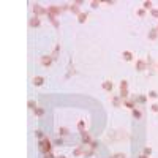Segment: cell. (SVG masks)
Returning a JSON list of instances; mask_svg holds the SVG:
<instances>
[{
	"label": "cell",
	"instance_id": "1",
	"mask_svg": "<svg viewBox=\"0 0 158 158\" xmlns=\"http://www.w3.org/2000/svg\"><path fill=\"white\" fill-rule=\"evenodd\" d=\"M38 147H40V150H41V153H51L52 152V147H54V142L51 141V139L46 136L44 139H41V141H38Z\"/></svg>",
	"mask_w": 158,
	"mask_h": 158
},
{
	"label": "cell",
	"instance_id": "2",
	"mask_svg": "<svg viewBox=\"0 0 158 158\" xmlns=\"http://www.w3.org/2000/svg\"><path fill=\"white\" fill-rule=\"evenodd\" d=\"M119 96L122 100H127L130 93H128V81L127 79H122L120 81V84H119Z\"/></svg>",
	"mask_w": 158,
	"mask_h": 158
},
{
	"label": "cell",
	"instance_id": "3",
	"mask_svg": "<svg viewBox=\"0 0 158 158\" xmlns=\"http://www.w3.org/2000/svg\"><path fill=\"white\" fill-rule=\"evenodd\" d=\"M33 13L36 17H41V16H48V8L41 7L40 3H35L33 5Z\"/></svg>",
	"mask_w": 158,
	"mask_h": 158
},
{
	"label": "cell",
	"instance_id": "4",
	"mask_svg": "<svg viewBox=\"0 0 158 158\" xmlns=\"http://www.w3.org/2000/svg\"><path fill=\"white\" fill-rule=\"evenodd\" d=\"M134 70L139 73H144L147 70V60H144V59H138L136 62H134Z\"/></svg>",
	"mask_w": 158,
	"mask_h": 158
},
{
	"label": "cell",
	"instance_id": "5",
	"mask_svg": "<svg viewBox=\"0 0 158 158\" xmlns=\"http://www.w3.org/2000/svg\"><path fill=\"white\" fill-rule=\"evenodd\" d=\"M60 13H62V7H59V5H49L48 7V14H52L55 17H59Z\"/></svg>",
	"mask_w": 158,
	"mask_h": 158
},
{
	"label": "cell",
	"instance_id": "6",
	"mask_svg": "<svg viewBox=\"0 0 158 158\" xmlns=\"http://www.w3.org/2000/svg\"><path fill=\"white\" fill-rule=\"evenodd\" d=\"M81 141H82L84 146H90V142L93 141V139H92V134L84 130V131H81Z\"/></svg>",
	"mask_w": 158,
	"mask_h": 158
},
{
	"label": "cell",
	"instance_id": "7",
	"mask_svg": "<svg viewBox=\"0 0 158 158\" xmlns=\"http://www.w3.org/2000/svg\"><path fill=\"white\" fill-rule=\"evenodd\" d=\"M52 62H54L52 55H43V57L40 59V63H41V67H44V68H49L51 65H52Z\"/></svg>",
	"mask_w": 158,
	"mask_h": 158
},
{
	"label": "cell",
	"instance_id": "8",
	"mask_svg": "<svg viewBox=\"0 0 158 158\" xmlns=\"http://www.w3.org/2000/svg\"><path fill=\"white\" fill-rule=\"evenodd\" d=\"M147 98H149V96L147 95H142V93H139V95H133L131 96V100L134 101V103H139V104H144V103H146V101H147Z\"/></svg>",
	"mask_w": 158,
	"mask_h": 158
},
{
	"label": "cell",
	"instance_id": "9",
	"mask_svg": "<svg viewBox=\"0 0 158 158\" xmlns=\"http://www.w3.org/2000/svg\"><path fill=\"white\" fill-rule=\"evenodd\" d=\"M147 40H149V41H157V40H158V30H157V27H153V29L149 30Z\"/></svg>",
	"mask_w": 158,
	"mask_h": 158
},
{
	"label": "cell",
	"instance_id": "10",
	"mask_svg": "<svg viewBox=\"0 0 158 158\" xmlns=\"http://www.w3.org/2000/svg\"><path fill=\"white\" fill-rule=\"evenodd\" d=\"M101 87H103V90L104 92H112L114 89V84H112V81H109V79H106V81H103V84H101Z\"/></svg>",
	"mask_w": 158,
	"mask_h": 158
},
{
	"label": "cell",
	"instance_id": "11",
	"mask_svg": "<svg viewBox=\"0 0 158 158\" xmlns=\"http://www.w3.org/2000/svg\"><path fill=\"white\" fill-rule=\"evenodd\" d=\"M111 101H112V106H114V108H122V104H123V100L120 98L119 95H114L112 98H111Z\"/></svg>",
	"mask_w": 158,
	"mask_h": 158
},
{
	"label": "cell",
	"instance_id": "12",
	"mask_svg": "<svg viewBox=\"0 0 158 158\" xmlns=\"http://www.w3.org/2000/svg\"><path fill=\"white\" fill-rule=\"evenodd\" d=\"M32 84H33L35 87H40L44 84V78L43 76H33L32 78Z\"/></svg>",
	"mask_w": 158,
	"mask_h": 158
},
{
	"label": "cell",
	"instance_id": "13",
	"mask_svg": "<svg viewBox=\"0 0 158 158\" xmlns=\"http://www.w3.org/2000/svg\"><path fill=\"white\" fill-rule=\"evenodd\" d=\"M70 11H71L73 13V14H76V16H79V14H81V7H79L78 5V3L76 2H74V3H71V5H70Z\"/></svg>",
	"mask_w": 158,
	"mask_h": 158
},
{
	"label": "cell",
	"instance_id": "14",
	"mask_svg": "<svg viewBox=\"0 0 158 158\" xmlns=\"http://www.w3.org/2000/svg\"><path fill=\"white\" fill-rule=\"evenodd\" d=\"M123 106L127 109H130V111H133L134 108H136V103L131 100V98H127V100H123Z\"/></svg>",
	"mask_w": 158,
	"mask_h": 158
},
{
	"label": "cell",
	"instance_id": "15",
	"mask_svg": "<svg viewBox=\"0 0 158 158\" xmlns=\"http://www.w3.org/2000/svg\"><path fill=\"white\" fill-rule=\"evenodd\" d=\"M122 57H123V60H125V62H133L134 55H133V52H131V51H123V52H122Z\"/></svg>",
	"mask_w": 158,
	"mask_h": 158
},
{
	"label": "cell",
	"instance_id": "16",
	"mask_svg": "<svg viewBox=\"0 0 158 158\" xmlns=\"http://www.w3.org/2000/svg\"><path fill=\"white\" fill-rule=\"evenodd\" d=\"M48 19H49V22L52 24L55 29H60V22H59V19L55 16H52V14H48Z\"/></svg>",
	"mask_w": 158,
	"mask_h": 158
},
{
	"label": "cell",
	"instance_id": "17",
	"mask_svg": "<svg viewBox=\"0 0 158 158\" xmlns=\"http://www.w3.org/2000/svg\"><path fill=\"white\" fill-rule=\"evenodd\" d=\"M131 115H133V119L141 120V119H142V111L139 109V108H134V109L131 111Z\"/></svg>",
	"mask_w": 158,
	"mask_h": 158
},
{
	"label": "cell",
	"instance_id": "18",
	"mask_svg": "<svg viewBox=\"0 0 158 158\" xmlns=\"http://www.w3.org/2000/svg\"><path fill=\"white\" fill-rule=\"evenodd\" d=\"M29 25H30V27H40V25H41V19H40V17H36V16H33V17L29 21Z\"/></svg>",
	"mask_w": 158,
	"mask_h": 158
},
{
	"label": "cell",
	"instance_id": "19",
	"mask_svg": "<svg viewBox=\"0 0 158 158\" xmlns=\"http://www.w3.org/2000/svg\"><path fill=\"white\" fill-rule=\"evenodd\" d=\"M87 17H89V13H84V11H82L81 13V14H79L78 16V22H79V24H86V21H87Z\"/></svg>",
	"mask_w": 158,
	"mask_h": 158
},
{
	"label": "cell",
	"instance_id": "20",
	"mask_svg": "<svg viewBox=\"0 0 158 158\" xmlns=\"http://www.w3.org/2000/svg\"><path fill=\"white\" fill-rule=\"evenodd\" d=\"M84 150H86L84 146H79V147H76V149L73 150V155H74V157H81V155H84Z\"/></svg>",
	"mask_w": 158,
	"mask_h": 158
},
{
	"label": "cell",
	"instance_id": "21",
	"mask_svg": "<svg viewBox=\"0 0 158 158\" xmlns=\"http://www.w3.org/2000/svg\"><path fill=\"white\" fill-rule=\"evenodd\" d=\"M57 134H59L60 138H65V136H68V134H70V130H68L67 127H60V128H59V133H57Z\"/></svg>",
	"mask_w": 158,
	"mask_h": 158
},
{
	"label": "cell",
	"instance_id": "22",
	"mask_svg": "<svg viewBox=\"0 0 158 158\" xmlns=\"http://www.w3.org/2000/svg\"><path fill=\"white\" fill-rule=\"evenodd\" d=\"M142 8L144 10H153V2H150V0H146V2L142 3Z\"/></svg>",
	"mask_w": 158,
	"mask_h": 158
},
{
	"label": "cell",
	"instance_id": "23",
	"mask_svg": "<svg viewBox=\"0 0 158 158\" xmlns=\"http://www.w3.org/2000/svg\"><path fill=\"white\" fill-rule=\"evenodd\" d=\"M33 112H35L36 117H43V115H44V108H43V106H38V108H36Z\"/></svg>",
	"mask_w": 158,
	"mask_h": 158
},
{
	"label": "cell",
	"instance_id": "24",
	"mask_svg": "<svg viewBox=\"0 0 158 158\" xmlns=\"http://www.w3.org/2000/svg\"><path fill=\"white\" fill-rule=\"evenodd\" d=\"M27 108H29L30 111H35L36 108H38V104L35 103V100H29L27 101Z\"/></svg>",
	"mask_w": 158,
	"mask_h": 158
},
{
	"label": "cell",
	"instance_id": "25",
	"mask_svg": "<svg viewBox=\"0 0 158 158\" xmlns=\"http://www.w3.org/2000/svg\"><path fill=\"white\" fill-rule=\"evenodd\" d=\"M147 96H149L150 100H157V98H158V92H157V90H150V92L147 93Z\"/></svg>",
	"mask_w": 158,
	"mask_h": 158
},
{
	"label": "cell",
	"instance_id": "26",
	"mask_svg": "<svg viewBox=\"0 0 158 158\" xmlns=\"http://www.w3.org/2000/svg\"><path fill=\"white\" fill-rule=\"evenodd\" d=\"M136 14H138L139 17H141V19H144L147 13H146V10H144V8H139V10H136Z\"/></svg>",
	"mask_w": 158,
	"mask_h": 158
},
{
	"label": "cell",
	"instance_id": "27",
	"mask_svg": "<svg viewBox=\"0 0 158 158\" xmlns=\"http://www.w3.org/2000/svg\"><path fill=\"white\" fill-rule=\"evenodd\" d=\"M35 136L41 141V139H44V138H46V134H44L43 131H41V130H36V131H35Z\"/></svg>",
	"mask_w": 158,
	"mask_h": 158
},
{
	"label": "cell",
	"instance_id": "28",
	"mask_svg": "<svg viewBox=\"0 0 158 158\" xmlns=\"http://www.w3.org/2000/svg\"><path fill=\"white\" fill-rule=\"evenodd\" d=\"M78 130H79V131H84V130H86V122H84V120H79V122H78Z\"/></svg>",
	"mask_w": 158,
	"mask_h": 158
},
{
	"label": "cell",
	"instance_id": "29",
	"mask_svg": "<svg viewBox=\"0 0 158 158\" xmlns=\"http://www.w3.org/2000/svg\"><path fill=\"white\" fill-rule=\"evenodd\" d=\"M59 51H60V44H57V46H55V48H54V52L51 54V55H52V59H54V60L57 59V55H59Z\"/></svg>",
	"mask_w": 158,
	"mask_h": 158
},
{
	"label": "cell",
	"instance_id": "30",
	"mask_svg": "<svg viewBox=\"0 0 158 158\" xmlns=\"http://www.w3.org/2000/svg\"><path fill=\"white\" fill-rule=\"evenodd\" d=\"M93 153H95V150H92V149H89V150H84V155H82V157H84V158H89V157L93 155Z\"/></svg>",
	"mask_w": 158,
	"mask_h": 158
},
{
	"label": "cell",
	"instance_id": "31",
	"mask_svg": "<svg viewBox=\"0 0 158 158\" xmlns=\"http://www.w3.org/2000/svg\"><path fill=\"white\" fill-rule=\"evenodd\" d=\"M111 158H127V155L122 152H117V153H114V155H111Z\"/></svg>",
	"mask_w": 158,
	"mask_h": 158
},
{
	"label": "cell",
	"instance_id": "32",
	"mask_svg": "<svg viewBox=\"0 0 158 158\" xmlns=\"http://www.w3.org/2000/svg\"><path fill=\"white\" fill-rule=\"evenodd\" d=\"M100 5H101L100 0H92V2H90V7H92V8H98Z\"/></svg>",
	"mask_w": 158,
	"mask_h": 158
},
{
	"label": "cell",
	"instance_id": "33",
	"mask_svg": "<svg viewBox=\"0 0 158 158\" xmlns=\"http://www.w3.org/2000/svg\"><path fill=\"white\" fill-rule=\"evenodd\" d=\"M142 153H144V155H147V157H150L152 155V147H144Z\"/></svg>",
	"mask_w": 158,
	"mask_h": 158
},
{
	"label": "cell",
	"instance_id": "34",
	"mask_svg": "<svg viewBox=\"0 0 158 158\" xmlns=\"http://www.w3.org/2000/svg\"><path fill=\"white\" fill-rule=\"evenodd\" d=\"M150 111H152V112H158V103L150 104Z\"/></svg>",
	"mask_w": 158,
	"mask_h": 158
},
{
	"label": "cell",
	"instance_id": "35",
	"mask_svg": "<svg viewBox=\"0 0 158 158\" xmlns=\"http://www.w3.org/2000/svg\"><path fill=\"white\" fill-rule=\"evenodd\" d=\"M62 144H63V139L60 138V136H59V138L54 141V146H62Z\"/></svg>",
	"mask_w": 158,
	"mask_h": 158
},
{
	"label": "cell",
	"instance_id": "36",
	"mask_svg": "<svg viewBox=\"0 0 158 158\" xmlns=\"http://www.w3.org/2000/svg\"><path fill=\"white\" fill-rule=\"evenodd\" d=\"M90 149H92V150H96V149H98V142H96V141H92V142H90Z\"/></svg>",
	"mask_w": 158,
	"mask_h": 158
},
{
	"label": "cell",
	"instance_id": "37",
	"mask_svg": "<svg viewBox=\"0 0 158 158\" xmlns=\"http://www.w3.org/2000/svg\"><path fill=\"white\" fill-rule=\"evenodd\" d=\"M150 14H152L153 17H157V19H158V10H157V8H153V10H150Z\"/></svg>",
	"mask_w": 158,
	"mask_h": 158
},
{
	"label": "cell",
	"instance_id": "38",
	"mask_svg": "<svg viewBox=\"0 0 158 158\" xmlns=\"http://www.w3.org/2000/svg\"><path fill=\"white\" fill-rule=\"evenodd\" d=\"M44 158H57V157H54V155H52V152H51V153H46Z\"/></svg>",
	"mask_w": 158,
	"mask_h": 158
},
{
	"label": "cell",
	"instance_id": "39",
	"mask_svg": "<svg viewBox=\"0 0 158 158\" xmlns=\"http://www.w3.org/2000/svg\"><path fill=\"white\" fill-rule=\"evenodd\" d=\"M138 158H149V157H147V155H144V153H141V155H139Z\"/></svg>",
	"mask_w": 158,
	"mask_h": 158
},
{
	"label": "cell",
	"instance_id": "40",
	"mask_svg": "<svg viewBox=\"0 0 158 158\" xmlns=\"http://www.w3.org/2000/svg\"><path fill=\"white\" fill-rule=\"evenodd\" d=\"M57 158H67V157H63V155H60V157H57Z\"/></svg>",
	"mask_w": 158,
	"mask_h": 158
},
{
	"label": "cell",
	"instance_id": "41",
	"mask_svg": "<svg viewBox=\"0 0 158 158\" xmlns=\"http://www.w3.org/2000/svg\"><path fill=\"white\" fill-rule=\"evenodd\" d=\"M155 68H157V71H158V63H157V67H155Z\"/></svg>",
	"mask_w": 158,
	"mask_h": 158
},
{
	"label": "cell",
	"instance_id": "42",
	"mask_svg": "<svg viewBox=\"0 0 158 158\" xmlns=\"http://www.w3.org/2000/svg\"><path fill=\"white\" fill-rule=\"evenodd\" d=\"M157 30H158V25H157Z\"/></svg>",
	"mask_w": 158,
	"mask_h": 158
}]
</instances>
